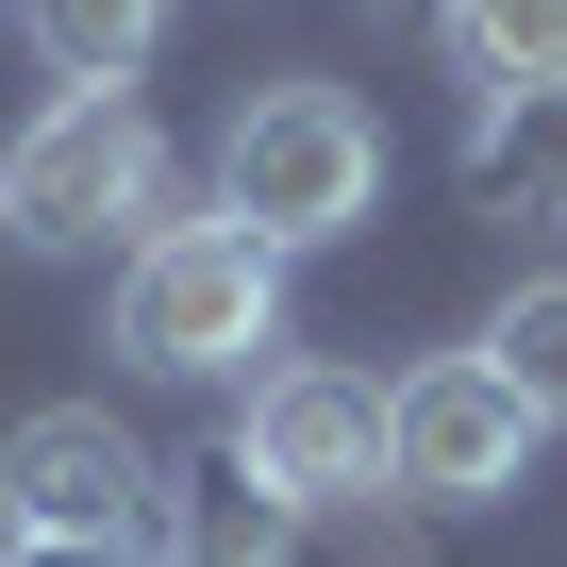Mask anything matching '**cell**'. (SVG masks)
<instances>
[{
  "instance_id": "obj_1",
  "label": "cell",
  "mask_w": 567,
  "mask_h": 567,
  "mask_svg": "<svg viewBox=\"0 0 567 567\" xmlns=\"http://www.w3.org/2000/svg\"><path fill=\"white\" fill-rule=\"evenodd\" d=\"M101 351L151 368V384H234L250 351H284V250H250L234 217H151L117 250Z\"/></svg>"
},
{
  "instance_id": "obj_2",
  "label": "cell",
  "mask_w": 567,
  "mask_h": 567,
  "mask_svg": "<svg viewBox=\"0 0 567 567\" xmlns=\"http://www.w3.org/2000/svg\"><path fill=\"white\" fill-rule=\"evenodd\" d=\"M384 200V117L351 84H250L217 117V217L250 250H334Z\"/></svg>"
},
{
  "instance_id": "obj_3",
  "label": "cell",
  "mask_w": 567,
  "mask_h": 567,
  "mask_svg": "<svg viewBox=\"0 0 567 567\" xmlns=\"http://www.w3.org/2000/svg\"><path fill=\"white\" fill-rule=\"evenodd\" d=\"M151 217H184L151 101H51L18 151H0V250H117Z\"/></svg>"
},
{
  "instance_id": "obj_4",
  "label": "cell",
  "mask_w": 567,
  "mask_h": 567,
  "mask_svg": "<svg viewBox=\"0 0 567 567\" xmlns=\"http://www.w3.org/2000/svg\"><path fill=\"white\" fill-rule=\"evenodd\" d=\"M234 467L284 517H384L401 501L384 484V384H351V368H267L234 401Z\"/></svg>"
},
{
  "instance_id": "obj_5",
  "label": "cell",
  "mask_w": 567,
  "mask_h": 567,
  "mask_svg": "<svg viewBox=\"0 0 567 567\" xmlns=\"http://www.w3.org/2000/svg\"><path fill=\"white\" fill-rule=\"evenodd\" d=\"M151 501H167V467L117 434V401H34L0 434V534H117V550H151Z\"/></svg>"
},
{
  "instance_id": "obj_6",
  "label": "cell",
  "mask_w": 567,
  "mask_h": 567,
  "mask_svg": "<svg viewBox=\"0 0 567 567\" xmlns=\"http://www.w3.org/2000/svg\"><path fill=\"white\" fill-rule=\"evenodd\" d=\"M384 484H401V501H517V484H534V417H517V384H501L484 351L401 368V384H384Z\"/></svg>"
},
{
  "instance_id": "obj_7",
  "label": "cell",
  "mask_w": 567,
  "mask_h": 567,
  "mask_svg": "<svg viewBox=\"0 0 567 567\" xmlns=\"http://www.w3.org/2000/svg\"><path fill=\"white\" fill-rule=\"evenodd\" d=\"M467 200L484 217H567V68L467 117Z\"/></svg>"
},
{
  "instance_id": "obj_8",
  "label": "cell",
  "mask_w": 567,
  "mask_h": 567,
  "mask_svg": "<svg viewBox=\"0 0 567 567\" xmlns=\"http://www.w3.org/2000/svg\"><path fill=\"white\" fill-rule=\"evenodd\" d=\"M18 18H34L68 101H134V68L167 51V0H18Z\"/></svg>"
},
{
  "instance_id": "obj_9",
  "label": "cell",
  "mask_w": 567,
  "mask_h": 567,
  "mask_svg": "<svg viewBox=\"0 0 567 567\" xmlns=\"http://www.w3.org/2000/svg\"><path fill=\"white\" fill-rule=\"evenodd\" d=\"M434 51H451V84L517 101V84H550V68H567V0H451Z\"/></svg>"
},
{
  "instance_id": "obj_10",
  "label": "cell",
  "mask_w": 567,
  "mask_h": 567,
  "mask_svg": "<svg viewBox=\"0 0 567 567\" xmlns=\"http://www.w3.org/2000/svg\"><path fill=\"white\" fill-rule=\"evenodd\" d=\"M184 567H301V517H284V501L217 451V467L184 484Z\"/></svg>"
},
{
  "instance_id": "obj_11",
  "label": "cell",
  "mask_w": 567,
  "mask_h": 567,
  "mask_svg": "<svg viewBox=\"0 0 567 567\" xmlns=\"http://www.w3.org/2000/svg\"><path fill=\"white\" fill-rule=\"evenodd\" d=\"M484 368L517 384V417H534V434H567V267H534L517 301L484 318Z\"/></svg>"
},
{
  "instance_id": "obj_12",
  "label": "cell",
  "mask_w": 567,
  "mask_h": 567,
  "mask_svg": "<svg viewBox=\"0 0 567 567\" xmlns=\"http://www.w3.org/2000/svg\"><path fill=\"white\" fill-rule=\"evenodd\" d=\"M0 567H151V550H117V534H0Z\"/></svg>"
},
{
  "instance_id": "obj_13",
  "label": "cell",
  "mask_w": 567,
  "mask_h": 567,
  "mask_svg": "<svg viewBox=\"0 0 567 567\" xmlns=\"http://www.w3.org/2000/svg\"><path fill=\"white\" fill-rule=\"evenodd\" d=\"M384 18H417V34H434V18H451V0H384Z\"/></svg>"
}]
</instances>
